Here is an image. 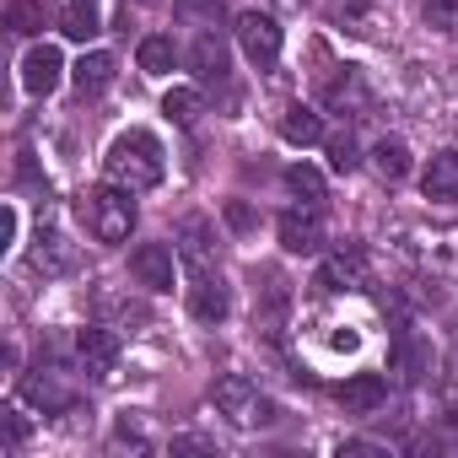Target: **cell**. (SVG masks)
I'll list each match as a JSON object with an SVG mask.
<instances>
[{"label":"cell","instance_id":"6da1fadb","mask_svg":"<svg viewBox=\"0 0 458 458\" xmlns=\"http://www.w3.org/2000/svg\"><path fill=\"white\" fill-rule=\"evenodd\" d=\"M103 167H108V183H124V189H135V194H140V189H157L162 173H167L162 140H157L151 130H124V135L108 146Z\"/></svg>","mask_w":458,"mask_h":458},{"label":"cell","instance_id":"2e32d148","mask_svg":"<svg viewBox=\"0 0 458 458\" xmlns=\"http://www.w3.org/2000/svg\"><path fill=\"white\" fill-rule=\"evenodd\" d=\"M189 65H194V76H199V81H221V76H226V44L205 28V33L189 44Z\"/></svg>","mask_w":458,"mask_h":458},{"label":"cell","instance_id":"5bb4252c","mask_svg":"<svg viewBox=\"0 0 458 458\" xmlns=\"http://www.w3.org/2000/svg\"><path fill=\"white\" fill-rule=\"evenodd\" d=\"M383 399H388V383H383L377 372H356L351 383H340L345 415H372V410H383Z\"/></svg>","mask_w":458,"mask_h":458},{"label":"cell","instance_id":"277c9868","mask_svg":"<svg viewBox=\"0 0 458 458\" xmlns=\"http://www.w3.org/2000/svg\"><path fill=\"white\" fill-rule=\"evenodd\" d=\"M238 44H243V55H249L259 71H270V65L281 60V22L265 17V12H243V17H238Z\"/></svg>","mask_w":458,"mask_h":458},{"label":"cell","instance_id":"30bf717a","mask_svg":"<svg viewBox=\"0 0 458 458\" xmlns=\"http://www.w3.org/2000/svg\"><path fill=\"white\" fill-rule=\"evenodd\" d=\"M178 259H183L194 276H210L216 249H210V221H205V216H183V221H178Z\"/></svg>","mask_w":458,"mask_h":458},{"label":"cell","instance_id":"4316f807","mask_svg":"<svg viewBox=\"0 0 458 458\" xmlns=\"http://www.w3.org/2000/svg\"><path fill=\"white\" fill-rule=\"evenodd\" d=\"M286 189H292L302 205H313V210L324 205V178H318L313 167H302V162H297V167H286Z\"/></svg>","mask_w":458,"mask_h":458},{"label":"cell","instance_id":"44dd1931","mask_svg":"<svg viewBox=\"0 0 458 458\" xmlns=\"http://www.w3.org/2000/svg\"><path fill=\"white\" fill-rule=\"evenodd\" d=\"M372 167H377V178H383V183L410 178V146H404V140H394V135H383V140L372 146Z\"/></svg>","mask_w":458,"mask_h":458},{"label":"cell","instance_id":"9a60e30c","mask_svg":"<svg viewBox=\"0 0 458 458\" xmlns=\"http://www.w3.org/2000/svg\"><path fill=\"white\" fill-rule=\"evenodd\" d=\"M318 286L324 292H356V286H367V259L351 249V254H335V259H324V270H318Z\"/></svg>","mask_w":458,"mask_h":458},{"label":"cell","instance_id":"836d02e7","mask_svg":"<svg viewBox=\"0 0 458 458\" xmlns=\"http://www.w3.org/2000/svg\"><path fill=\"white\" fill-rule=\"evenodd\" d=\"M340 458H383V447H377V442H345Z\"/></svg>","mask_w":458,"mask_h":458},{"label":"cell","instance_id":"4fadbf2b","mask_svg":"<svg viewBox=\"0 0 458 458\" xmlns=\"http://www.w3.org/2000/svg\"><path fill=\"white\" fill-rule=\"evenodd\" d=\"M226 308H233V297H226L221 276H194V286H189V313H194L199 324H221Z\"/></svg>","mask_w":458,"mask_h":458},{"label":"cell","instance_id":"83f0119b","mask_svg":"<svg viewBox=\"0 0 458 458\" xmlns=\"http://www.w3.org/2000/svg\"><path fill=\"white\" fill-rule=\"evenodd\" d=\"M426 28L458 38V0H426Z\"/></svg>","mask_w":458,"mask_h":458},{"label":"cell","instance_id":"7c38bea8","mask_svg":"<svg viewBox=\"0 0 458 458\" xmlns=\"http://www.w3.org/2000/svg\"><path fill=\"white\" fill-rule=\"evenodd\" d=\"M22 394H28V404H38L44 415H60V410H71V404H76L71 383H65V377H55V372H44V367L22 377Z\"/></svg>","mask_w":458,"mask_h":458},{"label":"cell","instance_id":"d6986e66","mask_svg":"<svg viewBox=\"0 0 458 458\" xmlns=\"http://www.w3.org/2000/svg\"><path fill=\"white\" fill-rule=\"evenodd\" d=\"M71 81H76L81 98H98V92L114 81V55H103V49H98V55H81L76 71H71Z\"/></svg>","mask_w":458,"mask_h":458},{"label":"cell","instance_id":"5b68a950","mask_svg":"<svg viewBox=\"0 0 458 458\" xmlns=\"http://www.w3.org/2000/svg\"><path fill=\"white\" fill-rule=\"evenodd\" d=\"M286 308H292V281L281 270H254V318H259V329L276 335Z\"/></svg>","mask_w":458,"mask_h":458},{"label":"cell","instance_id":"cb8c5ba5","mask_svg":"<svg viewBox=\"0 0 458 458\" xmlns=\"http://www.w3.org/2000/svg\"><path fill=\"white\" fill-rule=\"evenodd\" d=\"M324 103H329V108H367V87H361V76L345 65V71L324 87Z\"/></svg>","mask_w":458,"mask_h":458},{"label":"cell","instance_id":"d4e9b609","mask_svg":"<svg viewBox=\"0 0 458 458\" xmlns=\"http://www.w3.org/2000/svg\"><path fill=\"white\" fill-rule=\"evenodd\" d=\"M173 60H178L173 38H162V33L140 38V71H146V76H167V71H173Z\"/></svg>","mask_w":458,"mask_h":458},{"label":"cell","instance_id":"7a4b0ae2","mask_svg":"<svg viewBox=\"0 0 458 458\" xmlns=\"http://www.w3.org/2000/svg\"><path fill=\"white\" fill-rule=\"evenodd\" d=\"M130 194L135 189H124V183H103L81 199V221L98 243H124L130 238V226H135V199Z\"/></svg>","mask_w":458,"mask_h":458},{"label":"cell","instance_id":"3957f363","mask_svg":"<svg viewBox=\"0 0 458 458\" xmlns=\"http://www.w3.org/2000/svg\"><path fill=\"white\" fill-rule=\"evenodd\" d=\"M210 404L233 420V426H265V420H276V404L254 388V377H243V372H221L216 383H210Z\"/></svg>","mask_w":458,"mask_h":458},{"label":"cell","instance_id":"d590c367","mask_svg":"<svg viewBox=\"0 0 458 458\" xmlns=\"http://www.w3.org/2000/svg\"><path fill=\"white\" fill-rule=\"evenodd\" d=\"M140 6H157V0H140Z\"/></svg>","mask_w":458,"mask_h":458},{"label":"cell","instance_id":"4dcf8cb0","mask_svg":"<svg viewBox=\"0 0 458 458\" xmlns=\"http://www.w3.org/2000/svg\"><path fill=\"white\" fill-rule=\"evenodd\" d=\"M356 162H361L356 140H351V135H335V140H329V167H335V173H351Z\"/></svg>","mask_w":458,"mask_h":458},{"label":"cell","instance_id":"9c48e42d","mask_svg":"<svg viewBox=\"0 0 458 458\" xmlns=\"http://www.w3.org/2000/svg\"><path fill=\"white\" fill-rule=\"evenodd\" d=\"M130 276L146 286V292H173V249L167 243H140L130 254Z\"/></svg>","mask_w":458,"mask_h":458},{"label":"cell","instance_id":"603a6c76","mask_svg":"<svg viewBox=\"0 0 458 458\" xmlns=\"http://www.w3.org/2000/svg\"><path fill=\"white\" fill-rule=\"evenodd\" d=\"M49 12H55V0H12L6 22H12V33H44Z\"/></svg>","mask_w":458,"mask_h":458},{"label":"cell","instance_id":"484cf974","mask_svg":"<svg viewBox=\"0 0 458 458\" xmlns=\"http://www.w3.org/2000/svg\"><path fill=\"white\" fill-rule=\"evenodd\" d=\"M162 114H167L173 124H183V130H189V124L205 114V103H199V92H194V87H173V92L162 98Z\"/></svg>","mask_w":458,"mask_h":458},{"label":"cell","instance_id":"e0dca14e","mask_svg":"<svg viewBox=\"0 0 458 458\" xmlns=\"http://www.w3.org/2000/svg\"><path fill=\"white\" fill-rule=\"evenodd\" d=\"M33 270H44V276H71V270H76V243H65L60 233H44L38 249H33Z\"/></svg>","mask_w":458,"mask_h":458},{"label":"cell","instance_id":"ac0fdd59","mask_svg":"<svg viewBox=\"0 0 458 458\" xmlns=\"http://www.w3.org/2000/svg\"><path fill=\"white\" fill-rule=\"evenodd\" d=\"M420 189H426V199H458V151H437Z\"/></svg>","mask_w":458,"mask_h":458},{"label":"cell","instance_id":"f1b7e54d","mask_svg":"<svg viewBox=\"0 0 458 458\" xmlns=\"http://www.w3.org/2000/svg\"><path fill=\"white\" fill-rule=\"evenodd\" d=\"M372 12V0H329V22L335 28H361Z\"/></svg>","mask_w":458,"mask_h":458},{"label":"cell","instance_id":"ffe728a7","mask_svg":"<svg viewBox=\"0 0 458 458\" xmlns=\"http://www.w3.org/2000/svg\"><path fill=\"white\" fill-rule=\"evenodd\" d=\"M60 33L87 44L92 33H103V12H98V0H71V6L60 12Z\"/></svg>","mask_w":458,"mask_h":458},{"label":"cell","instance_id":"7402d4cb","mask_svg":"<svg viewBox=\"0 0 458 458\" xmlns=\"http://www.w3.org/2000/svg\"><path fill=\"white\" fill-rule=\"evenodd\" d=\"M281 135H286L292 146H318V140H324V119H318L313 108H302V103H297V108H286V114H281Z\"/></svg>","mask_w":458,"mask_h":458},{"label":"cell","instance_id":"52a82bcc","mask_svg":"<svg viewBox=\"0 0 458 458\" xmlns=\"http://www.w3.org/2000/svg\"><path fill=\"white\" fill-rule=\"evenodd\" d=\"M276 233H281V249H286V254H318V249H324V221H318L313 205H308V210H286V216L276 221Z\"/></svg>","mask_w":458,"mask_h":458},{"label":"cell","instance_id":"8fae6325","mask_svg":"<svg viewBox=\"0 0 458 458\" xmlns=\"http://www.w3.org/2000/svg\"><path fill=\"white\" fill-rule=\"evenodd\" d=\"M76 356H81V367H87L92 377H108L114 361H119V335L103 329V324H92V329L76 335Z\"/></svg>","mask_w":458,"mask_h":458},{"label":"cell","instance_id":"8992f818","mask_svg":"<svg viewBox=\"0 0 458 458\" xmlns=\"http://www.w3.org/2000/svg\"><path fill=\"white\" fill-rule=\"evenodd\" d=\"M388 367L399 383H420L431 372V340L420 329H399L394 335V351H388Z\"/></svg>","mask_w":458,"mask_h":458},{"label":"cell","instance_id":"1f68e13d","mask_svg":"<svg viewBox=\"0 0 458 458\" xmlns=\"http://www.w3.org/2000/svg\"><path fill=\"white\" fill-rule=\"evenodd\" d=\"M0 420H6V447H17V442L28 437V420H22L17 410H0Z\"/></svg>","mask_w":458,"mask_h":458},{"label":"cell","instance_id":"d6a6232c","mask_svg":"<svg viewBox=\"0 0 458 458\" xmlns=\"http://www.w3.org/2000/svg\"><path fill=\"white\" fill-rule=\"evenodd\" d=\"M226 221H233L238 233H249V226H254V210H249L243 199H233V205H226Z\"/></svg>","mask_w":458,"mask_h":458},{"label":"cell","instance_id":"ba28073f","mask_svg":"<svg viewBox=\"0 0 458 458\" xmlns=\"http://www.w3.org/2000/svg\"><path fill=\"white\" fill-rule=\"evenodd\" d=\"M60 76H65V55H60L55 44H33L28 60H22V87H28L33 98H49V92L60 87Z\"/></svg>","mask_w":458,"mask_h":458},{"label":"cell","instance_id":"f546056e","mask_svg":"<svg viewBox=\"0 0 458 458\" xmlns=\"http://www.w3.org/2000/svg\"><path fill=\"white\" fill-rule=\"evenodd\" d=\"M178 17L199 22V28H216L221 22V0H178Z\"/></svg>","mask_w":458,"mask_h":458},{"label":"cell","instance_id":"e575fe53","mask_svg":"<svg viewBox=\"0 0 458 458\" xmlns=\"http://www.w3.org/2000/svg\"><path fill=\"white\" fill-rule=\"evenodd\" d=\"M173 453H210V442H199V437H178Z\"/></svg>","mask_w":458,"mask_h":458}]
</instances>
